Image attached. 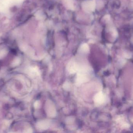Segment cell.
<instances>
[{"label":"cell","instance_id":"6da1fadb","mask_svg":"<svg viewBox=\"0 0 133 133\" xmlns=\"http://www.w3.org/2000/svg\"><path fill=\"white\" fill-rule=\"evenodd\" d=\"M77 73L76 83L77 86H80L88 80V77L84 69H81Z\"/></svg>","mask_w":133,"mask_h":133},{"label":"cell","instance_id":"7a4b0ae2","mask_svg":"<svg viewBox=\"0 0 133 133\" xmlns=\"http://www.w3.org/2000/svg\"><path fill=\"white\" fill-rule=\"evenodd\" d=\"M78 66L76 63L74 61H71L68 63L67 66V69L68 72L71 74L76 72L78 71Z\"/></svg>","mask_w":133,"mask_h":133},{"label":"cell","instance_id":"3957f363","mask_svg":"<svg viewBox=\"0 0 133 133\" xmlns=\"http://www.w3.org/2000/svg\"><path fill=\"white\" fill-rule=\"evenodd\" d=\"M105 97L103 93L100 92L95 95L94 97V102L97 104H101L104 103Z\"/></svg>","mask_w":133,"mask_h":133},{"label":"cell","instance_id":"277c9868","mask_svg":"<svg viewBox=\"0 0 133 133\" xmlns=\"http://www.w3.org/2000/svg\"><path fill=\"white\" fill-rule=\"evenodd\" d=\"M37 127L41 130H46L48 129L50 125L49 122L46 120L41 121L38 122Z\"/></svg>","mask_w":133,"mask_h":133},{"label":"cell","instance_id":"5b68a950","mask_svg":"<svg viewBox=\"0 0 133 133\" xmlns=\"http://www.w3.org/2000/svg\"><path fill=\"white\" fill-rule=\"evenodd\" d=\"M50 105H49L48 104V105H46L48 107V108H46L47 109V114L50 116H55V115H56L55 109L53 105L51 104L50 103Z\"/></svg>","mask_w":133,"mask_h":133},{"label":"cell","instance_id":"8992f818","mask_svg":"<svg viewBox=\"0 0 133 133\" xmlns=\"http://www.w3.org/2000/svg\"><path fill=\"white\" fill-rule=\"evenodd\" d=\"M70 84L67 83H65L64 84V86H63V87L66 90H69L70 88Z\"/></svg>","mask_w":133,"mask_h":133},{"label":"cell","instance_id":"52a82bcc","mask_svg":"<svg viewBox=\"0 0 133 133\" xmlns=\"http://www.w3.org/2000/svg\"><path fill=\"white\" fill-rule=\"evenodd\" d=\"M40 105V102L39 101H37L35 102V104H34L35 108H38V107H39Z\"/></svg>","mask_w":133,"mask_h":133},{"label":"cell","instance_id":"ba28073f","mask_svg":"<svg viewBox=\"0 0 133 133\" xmlns=\"http://www.w3.org/2000/svg\"><path fill=\"white\" fill-rule=\"evenodd\" d=\"M82 49L84 51H88V47L87 45L86 44L83 45V47H82Z\"/></svg>","mask_w":133,"mask_h":133}]
</instances>
